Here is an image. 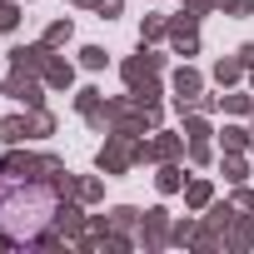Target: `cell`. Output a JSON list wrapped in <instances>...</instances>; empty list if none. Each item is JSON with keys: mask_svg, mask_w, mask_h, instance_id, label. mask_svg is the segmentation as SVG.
Masks as SVG:
<instances>
[{"mask_svg": "<svg viewBox=\"0 0 254 254\" xmlns=\"http://www.w3.org/2000/svg\"><path fill=\"white\" fill-rule=\"evenodd\" d=\"M140 135H125V130H105V145H100V155H95V165L105 170V180L110 175H125L130 165H140Z\"/></svg>", "mask_w": 254, "mask_h": 254, "instance_id": "1", "label": "cell"}, {"mask_svg": "<svg viewBox=\"0 0 254 254\" xmlns=\"http://www.w3.org/2000/svg\"><path fill=\"white\" fill-rule=\"evenodd\" d=\"M45 80L40 75H30V70H5V75H0V95H10V100H20L25 110H40L45 105Z\"/></svg>", "mask_w": 254, "mask_h": 254, "instance_id": "2", "label": "cell"}, {"mask_svg": "<svg viewBox=\"0 0 254 254\" xmlns=\"http://www.w3.org/2000/svg\"><path fill=\"white\" fill-rule=\"evenodd\" d=\"M165 40H170L175 55H185V60L199 55V15H190V10H185V15H170V35H165Z\"/></svg>", "mask_w": 254, "mask_h": 254, "instance_id": "3", "label": "cell"}, {"mask_svg": "<svg viewBox=\"0 0 254 254\" xmlns=\"http://www.w3.org/2000/svg\"><path fill=\"white\" fill-rule=\"evenodd\" d=\"M170 90H175V110L185 115V110H194V95L204 90V75H199L194 65H180V70L170 75Z\"/></svg>", "mask_w": 254, "mask_h": 254, "instance_id": "4", "label": "cell"}, {"mask_svg": "<svg viewBox=\"0 0 254 254\" xmlns=\"http://www.w3.org/2000/svg\"><path fill=\"white\" fill-rule=\"evenodd\" d=\"M85 229H90V219H85V204H80L75 194H70V199H60V209H55V234L75 244Z\"/></svg>", "mask_w": 254, "mask_h": 254, "instance_id": "5", "label": "cell"}, {"mask_svg": "<svg viewBox=\"0 0 254 254\" xmlns=\"http://www.w3.org/2000/svg\"><path fill=\"white\" fill-rule=\"evenodd\" d=\"M135 244H145V249H165V244H170V214H165L160 204L140 214V234H135Z\"/></svg>", "mask_w": 254, "mask_h": 254, "instance_id": "6", "label": "cell"}, {"mask_svg": "<svg viewBox=\"0 0 254 254\" xmlns=\"http://www.w3.org/2000/svg\"><path fill=\"white\" fill-rule=\"evenodd\" d=\"M165 70V55H155L150 45H140V55H130L120 65V75H125V85H140V80H150V75H160Z\"/></svg>", "mask_w": 254, "mask_h": 254, "instance_id": "7", "label": "cell"}, {"mask_svg": "<svg viewBox=\"0 0 254 254\" xmlns=\"http://www.w3.org/2000/svg\"><path fill=\"white\" fill-rule=\"evenodd\" d=\"M5 55H10V70H30V75H40L45 60H50V45H45V40H35V45H10Z\"/></svg>", "mask_w": 254, "mask_h": 254, "instance_id": "8", "label": "cell"}, {"mask_svg": "<svg viewBox=\"0 0 254 254\" xmlns=\"http://www.w3.org/2000/svg\"><path fill=\"white\" fill-rule=\"evenodd\" d=\"M180 155H185V135H170V130H160L155 140L140 145V160H160L165 165V160H180Z\"/></svg>", "mask_w": 254, "mask_h": 254, "instance_id": "9", "label": "cell"}, {"mask_svg": "<svg viewBox=\"0 0 254 254\" xmlns=\"http://www.w3.org/2000/svg\"><path fill=\"white\" fill-rule=\"evenodd\" d=\"M40 80H45L50 90H70V85H75V65H70L65 55H55V50H50V60H45Z\"/></svg>", "mask_w": 254, "mask_h": 254, "instance_id": "10", "label": "cell"}, {"mask_svg": "<svg viewBox=\"0 0 254 254\" xmlns=\"http://www.w3.org/2000/svg\"><path fill=\"white\" fill-rule=\"evenodd\" d=\"M224 249H254V214H234V219H229Z\"/></svg>", "mask_w": 254, "mask_h": 254, "instance_id": "11", "label": "cell"}, {"mask_svg": "<svg viewBox=\"0 0 254 254\" xmlns=\"http://www.w3.org/2000/svg\"><path fill=\"white\" fill-rule=\"evenodd\" d=\"M30 135H35L30 130V115H5V120H0V145H20Z\"/></svg>", "mask_w": 254, "mask_h": 254, "instance_id": "12", "label": "cell"}, {"mask_svg": "<svg viewBox=\"0 0 254 254\" xmlns=\"http://www.w3.org/2000/svg\"><path fill=\"white\" fill-rule=\"evenodd\" d=\"M185 185H190V180H185V170H180L175 160H165V165H160V175H155V190H160V194H185Z\"/></svg>", "mask_w": 254, "mask_h": 254, "instance_id": "13", "label": "cell"}, {"mask_svg": "<svg viewBox=\"0 0 254 254\" xmlns=\"http://www.w3.org/2000/svg\"><path fill=\"white\" fill-rule=\"evenodd\" d=\"M214 80H219L224 90L239 85V80H244V60H239V55H219V60H214Z\"/></svg>", "mask_w": 254, "mask_h": 254, "instance_id": "14", "label": "cell"}, {"mask_svg": "<svg viewBox=\"0 0 254 254\" xmlns=\"http://www.w3.org/2000/svg\"><path fill=\"white\" fill-rule=\"evenodd\" d=\"M185 204H190V209H209V204H214V185H209V180H190V185H185Z\"/></svg>", "mask_w": 254, "mask_h": 254, "instance_id": "15", "label": "cell"}, {"mask_svg": "<svg viewBox=\"0 0 254 254\" xmlns=\"http://www.w3.org/2000/svg\"><path fill=\"white\" fill-rule=\"evenodd\" d=\"M165 35H170V15H145L140 20V45H155Z\"/></svg>", "mask_w": 254, "mask_h": 254, "instance_id": "16", "label": "cell"}, {"mask_svg": "<svg viewBox=\"0 0 254 254\" xmlns=\"http://www.w3.org/2000/svg\"><path fill=\"white\" fill-rule=\"evenodd\" d=\"M219 140H224V150H254V130H244V125H224Z\"/></svg>", "mask_w": 254, "mask_h": 254, "instance_id": "17", "label": "cell"}, {"mask_svg": "<svg viewBox=\"0 0 254 254\" xmlns=\"http://www.w3.org/2000/svg\"><path fill=\"white\" fill-rule=\"evenodd\" d=\"M224 180H229V185H244V180H249V160H244V150H229V155H224Z\"/></svg>", "mask_w": 254, "mask_h": 254, "instance_id": "18", "label": "cell"}, {"mask_svg": "<svg viewBox=\"0 0 254 254\" xmlns=\"http://www.w3.org/2000/svg\"><path fill=\"white\" fill-rule=\"evenodd\" d=\"M180 120H185V140H209V135H214V130H209V120H204L199 110H185Z\"/></svg>", "mask_w": 254, "mask_h": 254, "instance_id": "19", "label": "cell"}, {"mask_svg": "<svg viewBox=\"0 0 254 254\" xmlns=\"http://www.w3.org/2000/svg\"><path fill=\"white\" fill-rule=\"evenodd\" d=\"M70 35H75V25H70V20H50V25H45V35H40V40H45V45H50V50H60V45H70Z\"/></svg>", "mask_w": 254, "mask_h": 254, "instance_id": "20", "label": "cell"}, {"mask_svg": "<svg viewBox=\"0 0 254 254\" xmlns=\"http://www.w3.org/2000/svg\"><path fill=\"white\" fill-rule=\"evenodd\" d=\"M130 95H135L140 105H160V95H165V85H160V75H150V80H140V85H130Z\"/></svg>", "mask_w": 254, "mask_h": 254, "instance_id": "21", "label": "cell"}, {"mask_svg": "<svg viewBox=\"0 0 254 254\" xmlns=\"http://www.w3.org/2000/svg\"><path fill=\"white\" fill-rule=\"evenodd\" d=\"M20 30V0H0V35Z\"/></svg>", "mask_w": 254, "mask_h": 254, "instance_id": "22", "label": "cell"}, {"mask_svg": "<svg viewBox=\"0 0 254 254\" xmlns=\"http://www.w3.org/2000/svg\"><path fill=\"white\" fill-rule=\"evenodd\" d=\"M75 199L80 204H100L105 199V180H75Z\"/></svg>", "mask_w": 254, "mask_h": 254, "instance_id": "23", "label": "cell"}, {"mask_svg": "<svg viewBox=\"0 0 254 254\" xmlns=\"http://www.w3.org/2000/svg\"><path fill=\"white\" fill-rule=\"evenodd\" d=\"M194 239H199V224H194V219L170 224V244H180V249H185V244H194Z\"/></svg>", "mask_w": 254, "mask_h": 254, "instance_id": "24", "label": "cell"}, {"mask_svg": "<svg viewBox=\"0 0 254 254\" xmlns=\"http://www.w3.org/2000/svg\"><path fill=\"white\" fill-rule=\"evenodd\" d=\"M130 224H140V209L135 204H115L110 209V229H130Z\"/></svg>", "mask_w": 254, "mask_h": 254, "instance_id": "25", "label": "cell"}, {"mask_svg": "<svg viewBox=\"0 0 254 254\" xmlns=\"http://www.w3.org/2000/svg\"><path fill=\"white\" fill-rule=\"evenodd\" d=\"M30 130H35V135H55V115H50L45 105H40V110H30Z\"/></svg>", "mask_w": 254, "mask_h": 254, "instance_id": "26", "label": "cell"}, {"mask_svg": "<svg viewBox=\"0 0 254 254\" xmlns=\"http://www.w3.org/2000/svg\"><path fill=\"white\" fill-rule=\"evenodd\" d=\"M80 65H85V70H105V65H110V55H105L100 45H85V50H80Z\"/></svg>", "mask_w": 254, "mask_h": 254, "instance_id": "27", "label": "cell"}, {"mask_svg": "<svg viewBox=\"0 0 254 254\" xmlns=\"http://www.w3.org/2000/svg\"><path fill=\"white\" fill-rule=\"evenodd\" d=\"M100 100H105V95H100L95 85H85V90H75V110H80V115H90V110H95Z\"/></svg>", "mask_w": 254, "mask_h": 254, "instance_id": "28", "label": "cell"}, {"mask_svg": "<svg viewBox=\"0 0 254 254\" xmlns=\"http://www.w3.org/2000/svg\"><path fill=\"white\" fill-rule=\"evenodd\" d=\"M229 115H254V95H219Z\"/></svg>", "mask_w": 254, "mask_h": 254, "instance_id": "29", "label": "cell"}, {"mask_svg": "<svg viewBox=\"0 0 254 254\" xmlns=\"http://www.w3.org/2000/svg\"><path fill=\"white\" fill-rule=\"evenodd\" d=\"M90 10H95L100 20H115V15L125 10V0H90Z\"/></svg>", "mask_w": 254, "mask_h": 254, "instance_id": "30", "label": "cell"}, {"mask_svg": "<svg viewBox=\"0 0 254 254\" xmlns=\"http://www.w3.org/2000/svg\"><path fill=\"white\" fill-rule=\"evenodd\" d=\"M219 10L234 15V20H244V15H254V0H219Z\"/></svg>", "mask_w": 254, "mask_h": 254, "instance_id": "31", "label": "cell"}, {"mask_svg": "<svg viewBox=\"0 0 254 254\" xmlns=\"http://www.w3.org/2000/svg\"><path fill=\"white\" fill-rule=\"evenodd\" d=\"M209 160H214L209 140H190V165H209Z\"/></svg>", "mask_w": 254, "mask_h": 254, "instance_id": "32", "label": "cell"}, {"mask_svg": "<svg viewBox=\"0 0 254 254\" xmlns=\"http://www.w3.org/2000/svg\"><path fill=\"white\" fill-rule=\"evenodd\" d=\"M185 10L190 15H209V10H219V0H185Z\"/></svg>", "mask_w": 254, "mask_h": 254, "instance_id": "33", "label": "cell"}, {"mask_svg": "<svg viewBox=\"0 0 254 254\" xmlns=\"http://www.w3.org/2000/svg\"><path fill=\"white\" fill-rule=\"evenodd\" d=\"M234 204H239V209H249V214H254V190H249V185H239V194H234Z\"/></svg>", "mask_w": 254, "mask_h": 254, "instance_id": "34", "label": "cell"}, {"mask_svg": "<svg viewBox=\"0 0 254 254\" xmlns=\"http://www.w3.org/2000/svg\"><path fill=\"white\" fill-rule=\"evenodd\" d=\"M234 55H239V60H244V70H254V40H249V45H239V50H234Z\"/></svg>", "mask_w": 254, "mask_h": 254, "instance_id": "35", "label": "cell"}, {"mask_svg": "<svg viewBox=\"0 0 254 254\" xmlns=\"http://www.w3.org/2000/svg\"><path fill=\"white\" fill-rule=\"evenodd\" d=\"M75 5H90V0H75Z\"/></svg>", "mask_w": 254, "mask_h": 254, "instance_id": "36", "label": "cell"}, {"mask_svg": "<svg viewBox=\"0 0 254 254\" xmlns=\"http://www.w3.org/2000/svg\"><path fill=\"white\" fill-rule=\"evenodd\" d=\"M249 90H254V75H249Z\"/></svg>", "mask_w": 254, "mask_h": 254, "instance_id": "37", "label": "cell"}, {"mask_svg": "<svg viewBox=\"0 0 254 254\" xmlns=\"http://www.w3.org/2000/svg\"><path fill=\"white\" fill-rule=\"evenodd\" d=\"M0 75H5V65H0Z\"/></svg>", "mask_w": 254, "mask_h": 254, "instance_id": "38", "label": "cell"}]
</instances>
